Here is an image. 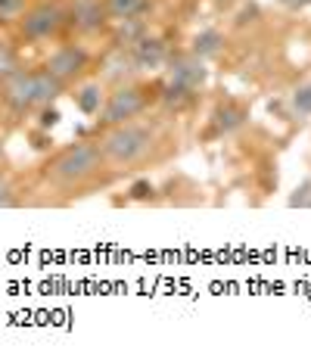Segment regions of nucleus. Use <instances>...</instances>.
I'll list each match as a JSON object with an SVG mask.
<instances>
[{"mask_svg":"<svg viewBox=\"0 0 311 364\" xmlns=\"http://www.w3.org/2000/svg\"><path fill=\"white\" fill-rule=\"evenodd\" d=\"M103 171L106 162L100 153V140H78V144H69L56 156H50L40 178L62 193H78V190L97 184Z\"/></svg>","mask_w":311,"mask_h":364,"instance_id":"1","label":"nucleus"},{"mask_svg":"<svg viewBox=\"0 0 311 364\" xmlns=\"http://www.w3.org/2000/svg\"><path fill=\"white\" fill-rule=\"evenodd\" d=\"M159 150V131L146 122H125V125H112L100 137V153L109 171H134L146 165Z\"/></svg>","mask_w":311,"mask_h":364,"instance_id":"2","label":"nucleus"},{"mask_svg":"<svg viewBox=\"0 0 311 364\" xmlns=\"http://www.w3.org/2000/svg\"><path fill=\"white\" fill-rule=\"evenodd\" d=\"M62 90L65 87L44 65H40V69H26V65H22L16 75L0 81V103L13 115H28V112H40V109H47V106H53Z\"/></svg>","mask_w":311,"mask_h":364,"instance_id":"3","label":"nucleus"},{"mask_svg":"<svg viewBox=\"0 0 311 364\" xmlns=\"http://www.w3.org/2000/svg\"><path fill=\"white\" fill-rule=\"evenodd\" d=\"M206 78H209L206 60L193 56L190 50L171 56L168 69H165V85H162V100L175 103V106L193 100V94L206 85Z\"/></svg>","mask_w":311,"mask_h":364,"instance_id":"4","label":"nucleus"},{"mask_svg":"<svg viewBox=\"0 0 311 364\" xmlns=\"http://www.w3.org/2000/svg\"><path fill=\"white\" fill-rule=\"evenodd\" d=\"M65 31V6L60 0H35L16 19V35L26 44H47Z\"/></svg>","mask_w":311,"mask_h":364,"instance_id":"5","label":"nucleus"},{"mask_svg":"<svg viewBox=\"0 0 311 364\" xmlns=\"http://www.w3.org/2000/svg\"><path fill=\"white\" fill-rule=\"evenodd\" d=\"M146 106H150V94H146V87L141 85H116L106 94V103L100 109V125L103 128H112V125H125V122H134L141 119L146 112Z\"/></svg>","mask_w":311,"mask_h":364,"instance_id":"6","label":"nucleus"},{"mask_svg":"<svg viewBox=\"0 0 311 364\" xmlns=\"http://www.w3.org/2000/svg\"><path fill=\"white\" fill-rule=\"evenodd\" d=\"M44 69L50 72L62 87H75L78 81H84L87 72H91V53H87L81 44H75V41H69V44H56L53 50L47 53Z\"/></svg>","mask_w":311,"mask_h":364,"instance_id":"7","label":"nucleus"},{"mask_svg":"<svg viewBox=\"0 0 311 364\" xmlns=\"http://www.w3.org/2000/svg\"><path fill=\"white\" fill-rule=\"evenodd\" d=\"M109 26L103 0H69L65 6V28L81 38H94Z\"/></svg>","mask_w":311,"mask_h":364,"instance_id":"8","label":"nucleus"},{"mask_svg":"<svg viewBox=\"0 0 311 364\" xmlns=\"http://www.w3.org/2000/svg\"><path fill=\"white\" fill-rule=\"evenodd\" d=\"M125 50L131 53V60H134L137 69H159L162 63H168V47H165V41L150 35V31H143V35L137 38V41H131Z\"/></svg>","mask_w":311,"mask_h":364,"instance_id":"9","label":"nucleus"},{"mask_svg":"<svg viewBox=\"0 0 311 364\" xmlns=\"http://www.w3.org/2000/svg\"><path fill=\"white\" fill-rule=\"evenodd\" d=\"M72 100L84 115H100L103 103H106V87L103 81H78L72 90Z\"/></svg>","mask_w":311,"mask_h":364,"instance_id":"10","label":"nucleus"},{"mask_svg":"<svg viewBox=\"0 0 311 364\" xmlns=\"http://www.w3.org/2000/svg\"><path fill=\"white\" fill-rule=\"evenodd\" d=\"M224 50V35H221L218 28H202L196 31L193 41H190V53L200 56V60H215V56Z\"/></svg>","mask_w":311,"mask_h":364,"instance_id":"11","label":"nucleus"},{"mask_svg":"<svg viewBox=\"0 0 311 364\" xmlns=\"http://www.w3.org/2000/svg\"><path fill=\"white\" fill-rule=\"evenodd\" d=\"M109 22H125V19H141L150 10V0H103Z\"/></svg>","mask_w":311,"mask_h":364,"instance_id":"12","label":"nucleus"},{"mask_svg":"<svg viewBox=\"0 0 311 364\" xmlns=\"http://www.w3.org/2000/svg\"><path fill=\"white\" fill-rule=\"evenodd\" d=\"M243 119H246V109H243V106L224 103V106H218V112H215V131L218 134H231V131H236L243 125Z\"/></svg>","mask_w":311,"mask_h":364,"instance_id":"13","label":"nucleus"},{"mask_svg":"<svg viewBox=\"0 0 311 364\" xmlns=\"http://www.w3.org/2000/svg\"><path fill=\"white\" fill-rule=\"evenodd\" d=\"M19 69H22L19 50H16L6 38H0V81H6L10 75H16Z\"/></svg>","mask_w":311,"mask_h":364,"instance_id":"14","label":"nucleus"},{"mask_svg":"<svg viewBox=\"0 0 311 364\" xmlns=\"http://www.w3.org/2000/svg\"><path fill=\"white\" fill-rule=\"evenodd\" d=\"M13 205H19V187L13 184L10 175L0 171V209H13Z\"/></svg>","mask_w":311,"mask_h":364,"instance_id":"15","label":"nucleus"},{"mask_svg":"<svg viewBox=\"0 0 311 364\" xmlns=\"http://www.w3.org/2000/svg\"><path fill=\"white\" fill-rule=\"evenodd\" d=\"M290 103H293V112L296 115H311V81H305V85H299L293 90Z\"/></svg>","mask_w":311,"mask_h":364,"instance_id":"16","label":"nucleus"},{"mask_svg":"<svg viewBox=\"0 0 311 364\" xmlns=\"http://www.w3.org/2000/svg\"><path fill=\"white\" fill-rule=\"evenodd\" d=\"M293 205V209H311V178H305L302 184L290 193V200H286Z\"/></svg>","mask_w":311,"mask_h":364,"instance_id":"17","label":"nucleus"},{"mask_svg":"<svg viewBox=\"0 0 311 364\" xmlns=\"http://www.w3.org/2000/svg\"><path fill=\"white\" fill-rule=\"evenodd\" d=\"M28 0H0V22H16L26 13Z\"/></svg>","mask_w":311,"mask_h":364,"instance_id":"18","label":"nucleus"},{"mask_svg":"<svg viewBox=\"0 0 311 364\" xmlns=\"http://www.w3.org/2000/svg\"><path fill=\"white\" fill-rule=\"evenodd\" d=\"M131 196H134V200H146V196H153V184H146V181H141V184L131 187Z\"/></svg>","mask_w":311,"mask_h":364,"instance_id":"19","label":"nucleus"},{"mask_svg":"<svg viewBox=\"0 0 311 364\" xmlns=\"http://www.w3.org/2000/svg\"><path fill=\"white\" fill-rule=\"evenodd\" d=\"M283 6H290V10H302V6H308L311 0H280Z\"/></svg>","mask_w":311,"mask_h":364,"instance_id":"20","label":"nucleus"}]
</instances>
